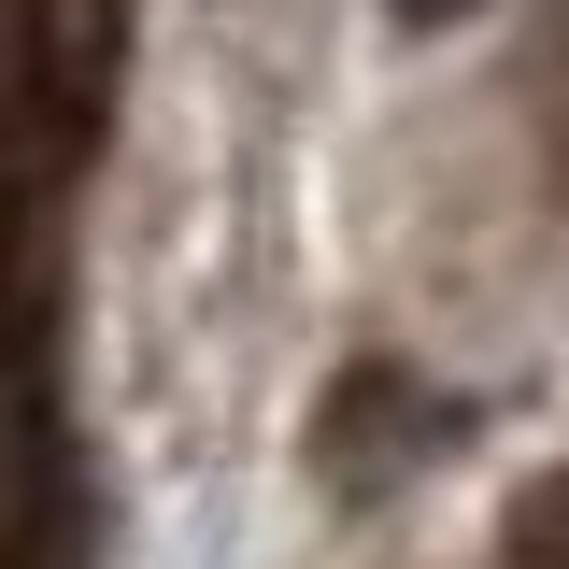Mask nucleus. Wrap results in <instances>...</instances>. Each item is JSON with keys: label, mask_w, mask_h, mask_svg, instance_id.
Listing matches in <instances>:
<instances>
[{"label": "nucleus", "mask_w": 569, "mask_h": 569, "mask_svg": "<svg viewBox=\"0 0 569 569\" xmlns=\"http://www.w3.org/2000/svg\"><path fill=\"white\" fill-rule=\"evenodd\" d=\"M541 142H556V200H569V29H556V58H541Z\"/></svg>", "instance_id": "4"}, {"label": "nucleus", "mask_w": 569, "mask_h": 569, "mask_svg": "<svg viewBox=\"0 0 569 569\" xmlns=\"http://www.w3.org/2000/svg\"><path fill=\"white\" fill-rule=\"evenodd\" d=\"M0 569H86V485H71V427L29 385L14 413V512H0Z\"/></svg>", "instance_id": "2"}, {"label": "nucleus", "mask_w": 569, "mask_h": 569, "mask_svg": "<svg viewBox=\"0 0 569 569\" xmlns=\"http://www.w3.org/2000/svg\"><path fill=\"white\" fill-rule=\"evenodd\" d=\"M498 556H512V569H569V456L541 470V485H512V512H498Z\"/></svg>", "instance_id": "3"}, {"label": "nucleus", "mask_w": 569, "mask_h": 569, "mask_svg": "<svg viewBox=\"0 0 569 569\" xmlns=\"http://www.w3.org/2000/svg\"><path fill=\"white\" fill-rule=\"evenodd\" d=\"M385 14H399V29H470L485 0H385Z\"/></svg>", "instance_id": "5"}, {"label": "nucleus", "mask_w": 569, "mask_h": 569, "mask_svg": "<svg viewBox=\"0 0 569 569\" xmlns=\"http://www.w3.org/2000/svg\"><path fill=\"white\" fill-rule=\"evenodd\" d=\"M456 441V413L427 399L413 370H342L328 399H313V470H328V498H385V485H413V456H441Z\"/></svg>", "instance_id": "1"}]
</instances>
